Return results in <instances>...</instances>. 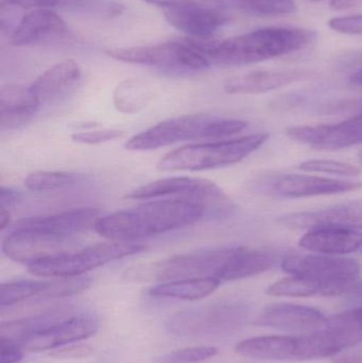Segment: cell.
I'll return each instance as SVG.
<instances>
[{
  "mask_svg": "<svg viewBox=\"0 0 362 363\" xmlns=\"http://www.w3.org/2000/svg\"><path fill=\"white\" fill-rule=\"evenodd\" d=\"M205 218L200 205L182 199L152 201L99 217L96 232L110 241H135L191 225Z\"/></svg>",
  "mask_w": 362,
  "mask_h": 363,
  "instance_id": "cell-1",
  "label": "cell"
},
{
  "mask_svg": "<svg viewBox=\"0 0 362 363\" xmlns=\"http://www.w3.org/2000/svg\"><path fill=\"white\" fill-rule=\"evenodd\" d=\"M312 30L297 27L261 28L219 43L191 38L210 63L219 66H244L303 50L316 40Z\"/></svg>",
  "mask_w": 362,
  "mask_h": 363,
  "instance_id": "cell-2",
  "label": "cell"
},
{
  "mask_svg": "<svg viewBox=\"0 0 362 363\" xmlns=\"http://www.w3.org/2000/svg\"><path fill=\"white\" fill-rule=\"evenodd\" d=\"M248 128L242 119L223 118L212 115H183L162 121L130 138L125 149L149 151L186 140H223Z\"/></svg>",
  "mask_w": 362,
  "mask_h": 363,
  "instance_id": "cell-3",
  "label": "cell"
},
{
  "mask_svg": "<svg viewBox=\"0 0 362 363\" xmlns=\"http://www.w3.org/2000/svg\"><path fill=\"white\" fill-rule=\"evenodd\" d=\"M268 140V133H254L234 140L182 147L166 155L157 168L161 172H203L227 167L244 161Z\"/></svg>",
  "mask_w": 362,
  "mask_h": 363,
  "instance_id": "cell-4",
  "label": "cell"
},
{
  "mask_svg": "<svg viewBox=\"0 0 362 363\" xmlns=\"http://www.w3.org/2000/svg\"><path fill=\"white\" fill-rule=\"evenodd\" d=\"M231 252L232 247H218L179 254L159 262L132 267L123 272V277L131 283H166L202 277H212L220 281Z\"/></svg>",
  "mask_w": 362,
  "mask_h": 363,
  "instance_id": "cell-5",
  "label": "cell"
},
{
  "mask_svg": "<svg viewBox=\"0 0 362 363\" xmlns=\"http://www.w3.org/2000/svg\"><path fill=\"white\" fill-rule=\"evenodd\" d=\"M182 199L200 205L208 219H225L236 211L231 196L216 184L191 177H171L151 182L125 194L133 200L147 199Z\"/></svg>",
  "mask_w": 362,
  "mask_h": 363,
  "instance_id": "cell-6",
  "label": "cell"
},
{
  "mask_svg": "<svg viewBox=\"0 0 362 363\" xmlns=\"http://www.w3.org/2000/svg\"><path fill=\"white\" fill-rule=\"evenodd\" d=\"M248 307L239 301H220L193 307L168 318L165 328L181 338H214L232 334L246 323Z\"/></svg>",
  "mask_w": 362,
  "mask_h": 363,
  "instance_id": "cell-7",
  "label": "cell"
},
{
  "mask_svg": "<svg viewBox=\"0 0 362 363\" xmlns=\"http://www.w3.org/2000/svg\"><path fill=\"white\" fill-rule=\"evenodd\" d=\"M282 270L293 277L319 284L322 296H344L361 273V266L353 258L324 254H289L282 259Z\"/></svg>",
  "mask_w": 362,
  "mask_h": 363,
  "instance_id": "cell-8",
  "label": "cell"
},
{
  "mask_svg": "<svg viewBox=\"0 0 362 363\" xmlns=\"http://www.w3.org/2000/svg\"><path fill=\"white\" fill-rule=\"evenodd\" d=\"M146 247L140 243L110 242L97 243L82 250H74L68 253L36 262L28 266L31 274L40 277H82L84 273L115 260L135 255L144 251Z\"/></svg>",
  "mask_w": 362,
  "mask_h": 363,
  "instance_id": "cell-9",
  "label": "cell"
},
{
  "mask_svg": "<svg viewBox=\"0 0 362 363\" xmlns=\"http://www.w3.org/2000/svg\"><path fill=\"white\" fill-rule=\"evenodd\" d=\"M108 55L125 63L149 66L176 74L202 72L210 65L208 57L196 48L191 38L149 46L112 49Z\"/></svg>",
  "mask_w": 362,
  "mask_h": 363,
  "instance_id": "cell-10",
  "label": "cell"
},
{
  "mask_svg": "<svg viewBox=\"0 0 362 363\" xmlns=\"http://www.w3.org/2000/svg\"><path fill=\"white\" fill-rule=\"evenodd\" d=\"M361 187V182L295 174H263L250 183V189L255 194L282 199L331 196L355 191Z\"/></svg>",
  "mask_w": 362,
  "mask_h": 363,
  "instance_id": "cell-11",
  "label": "cell"
},
{
  "mask_svg": "<svg viewBox=\"0 0 362 363\" xmlns=\"http://www.w3.org/2000/svg\"><path fill=\"white\" fill-rule=\"evenodd\" d=\"M72 237L55 236L34 230H11L2 252L13 262L27 266L74 251Z\"/></svg>",
  "mask_w": 362,
  "mask_h": 363,
  "instance_id": "cell-12",
  "label": "cell"
},
{
  "mask_svg": "<svg viewBox=\"0 0 362 363\" xmlns=\"http://www.w3.org/2000/svg\"><path fill=\"white\" fill-rule=\"evenodd\" d=\"M293 142L319 151H336L362 144V114L332 125H295L286 129Z\"/></svg>",
  "mask_w": 362,
  "mask_h": 363,
  "instance_id": "cell-13",
  "label": "cell"
},
{
  "mask_svg": "<svg viewBox=\"0 0 362 363\" xmlns=\"http://www.w3.org/2000/svg\"><path fill=\"white\" fill-rule=\"evenodd\" d=\"M276 221L290 230H310L323 228L362 230V199L324 208L288 213L281 216Z\"/></svg>",
  "mask_w": 362,
  "mask_h": 363,
  "instance_id": "cell-14",
  "label": "cell"
},
{
  "mask_svg": "<svg viewBox=\"0 0 362 363\" xmlns=\"http://www.w3.org/2000/svg\"><path fill=\"white\" fill-rule=\"evenodd\" d=\"M99 320L91 315H70L31 335L21 343L23 351L31 353L52 351L94 336Z\"/></svg>",
  "mask_w": 362,
  "mask_h": 363,
  "instance_id": "cell-15",
  "label": "cell"
},
{
  "mask_svg": "<svg viewBox=\"0 0 362 363\" xmlns=\"http://www.w3.org/2000/svg\"><path fill=\"white\" fill-rule=\"evenodd\" d=\"M327 319L320 311L304 305L276 303L266 306L254 323L298 335L312 334L327 326Z\"/></svg>",
  "mask_w": 362,
  "mask_h": 363,
  "instance_id": "cell-16",
  "label": "cell"
},
{
  "mask_svg": "<svg viewBox=\"0 0 362 363\" xmlns=\"http://www.w3.org/2000/svg\"><path fill=\"white\" fill-rule=\"evenodd\" d=\"M65 21L53 10L33 9L21 17L10 36L14 46H33L57 42L67 35Z\"/></svg>",
  "mask_w": 362,
  "mask_h": 363,
  "instance_id": "cell-17",
  "label": "cell"
},
{
  "mask_svg": "<svg viewBox=\"0 0 362 363\" xmlns=\"http://www.w3.org/2000/svg\"><path fill=\"white\" fill-rule=\"evenodd\" d=\"M316 74L307 69L253 70L227 79L223 83V91L231 95L269 93L293 83L310 80Z\"/></svg>",
  "mask_w": 362,
  "mask_h": 363,
  "instance_id": "cell-18",
  "label": "cell"
},
{
  "mask_svg": "<svg viewBox=\"0 0 362 363\" xmlns=\"http://www.w3.org/2000/svg\"><path fill=\"white\" fill-rule=\"evenodd\" d=\"M99 219L96 208H77L55 215L38 216L19 220L11 230H34L55 236L72 237L77 233L94 228Z\"/></svg>",
  "mask_w": 362,
  "mask_h": 363,
  "instance_id": "cell-19",
  "label": "cell"
},
{
  "mask_svg": "<svg viewBox=\"0 0 362 363\" xmlns=\"http://www.w3.org/2000/svg\"><path fill=\"white\" fill-rule=\"evenodd\" d=\"M238 355L269 362H304L302 335L297 336H261L237 343Z\"/></svg>",
  "mask_w": 362,
  "mask_h": 363,
  "instance_id": "cell-20",
  "label": "cell"
},
{
  "mask_svg": "<svg viewBox=\"0 0 362 363\" xmlns=\"http://www.w3.org/2000/svg\"><path fill=\"white\" fill-rule=\"evenodd\" d=\"M164 16L169 25L193 40L213 38L227 21L222 11L199 6L166 9L164 10Z\"/></svg>",
  "mask_w": 362,
  "mask_h": 363,
  "instance_id": "cell-21",
  "label": "cell"
},
{
  "mask_svg": "<svg viewBox=\"0 0 362 363\" xmlns=\"http://www.w3.org/2000/svg\"><path fill=\"white\" fill-rule=\"evenodd\" d=\"M40 104L31 86L6 85L0 89V128L15 130L32 121Z\"/></svg>",
  "mask_w": 362,
  "mask_h": 363,
  "instance_id": "cell-22",
  "label": "cell"
},
{
  "mask_svg": "<svg viewBox=\"0 0 362 363\" xmlns=\"http://www.w3.org/2000/svg\"><path fill=\"white\" fill-rule=\"evenodd\" d=\"M1 6L23 9H49L99 19H112L125 12L117 0H1Z\"/></svg>",
  "mask_w": 362,
  "mask_h": 363,
  "instance_id": "cell-23",
  "label": "cell"
},
{
  "mask_svg": "<svg viewBox=\"0 0 362 363\" xmlns=\"http://www.w3.org/2000/svg\"><path fill=\"white\" fill-rule=\"evenodd\" d=\"M81 78L80 65L74 60H65L40 74L30 86L42 106L66 97L76 89Z\"/></svg>",
  "mask_w": 362,
  "mask_h": 363,
  "instance_id": "cell-24",
  "label": "cell"
},
{
  "mask_svg": "<svg viewBox=\"0 0 362 363\" xmlns=\"http://www.w3.org/2000/svg\"><path fill=\"white\" fill-rule=\"evenodd\" d=\"M300 247L324 255H346L362 247V234L344 228H323L307 230L299 240Z\"/></svg>",
  "mask_w": 362,
  "mask_h": 363,
  "instance_id": "cell-25",
  "label": "cell"
},
{
  "mask_svg": "<svg viewBox=\"0 0 362 363\" xmlns=\"http://www.w3.org/2000/svg\"><path fill=\"white\" fill-rule=\"evenodd\" d=\"M220 281L212 277L180 279L166 281L149 289V296L157 298H176L183 301H198L214 294Z\"/></svg>",
  "mask_w": 362,
  "mask_h": 363,
  "instance_id": "cell-26",
  "label": "cell"
},
{
  "mask_svg": "<svg viewBox=\"0 0 362 363\" xmlns=\"http://www.w3.org/2000/svg\"><path fill=\"white\" fill-rule=\"evenodd\" d=\"M152 87L146 81L130 79L117 85L113 95L115 108L127 114H135L152 98Z\"/></svg>",
  "mask_w": 362,
  "mask_h": 363,
  "instance_id": "cell-27",
  "label": "cell"
},
{
  "mask_svg": "<svg viewBox=\"0 0 362 363\" xmlns=\"http://www.w3.org/2000/svg\"><path fill=\"white\" fill-rule=\"evenodd\" d=\"M84 179L78 172H35L26 177L25 186L32 191H50L72 187L82 183Z\"/></svg>",
  "mask_w": 362,
  "mask_h": 363,
  "instance_id": "cell-28",
  "label": "cell"
},
{
  "mask_svg": "<svg viewBox=\"0 0 362 363\" xmlns=\"http://www.w3.org/2000/svg\"><path fill=\"white\" fill-rule=\"evenodd\" d=\"M47 281H15L0 286V307L1 309L14 306L29 298H40L46 288Z\"/></svg>",
  "mask_w": 362,
  "mask_h": 363,
  "instance_id": "cell-29",
  "label": "cell"
},
{
  "mask_svg": "<svg viewBox=\"0 0 362 363\" xmlns=\"http://www.w3.org/2000/svg\"><path fill=\"white\" fill-rule=\"evenodd\" d=\"M271 296H286V298H308L323 294V288L319 284L308 281L303 277H293L280 279L271 284L266 290Z\"/></svg>",
  "mask_w": 362,
  "mask_h": 363,
  "instance_id": "cell-30",
  "label": "cell"
},
{
  "mask_svg": "<svg viewBox=\"0 0 362 363\" xmlns=\"http://www.w3.org/2000/svg\"><path fill=\"white\" fill-rule=\"evenodd\" d=\"M239 10L259 16H283L295 14L298 4L295 0H233Z\"/></svg>",
  "mask_w": 362,
  "mask_h": 363,
  "instance_id": "cell-31",
  "label": "cell"
},
{
  "mask_svg": "<svg viewBox=\"0 0 362 363\" xmlns=\"http://www.w3.org/2000/svg\"><path fill=\"white\" fill-rule=\"evenodd\" d=\"M91 284H93L91 279L85 277H61V279H51V281H47L46 288L38 300H55V298L76 296V294L89 289Z\"/></svg>",
  "mask_w": 362,
  "mask_h": 363,
  "instance_id": "cell-32",
  "label": "cell"
},
{
  "mask_svg": "<svg viewBox=\"0 0 362 363\" xmlns=\"http://www.w3.org/2000/svg\"><path fill=\"white\" fill-rule=\"evenodd\" d=\"M300 170L308 172H323L334 176L348 177L354 178L361 174V169L352 164L346 162L334 161V160L315 159L302 162L298 166Z\"/></svg>",
  "mask_w": 362,
  "mask_h": 363,
  "instance_id": "cell-33",
  "label": "cell"
},
{
  "mask_svg": "<svg viewBox=\"0 0 362 363\" xmlns=\"http://www.w3.org/2000/svg\"><path fill=\"white\" fill-rule=\"evenodd\" d=\"M218 353L216 347H186L170 352L169 354L157 358L155 363H197L210 359Z\"/></svg>",
  "mask_w": 362,
  "mask_h": 363,
  "instance_id": "cell-34",
  "label": "cell"
},
{
  "mask_svg": "<svg viewBox=\"0 0 362 363\" xmlns=\"http://www.w3.org/2000/svg\"><path fill=\"white\" fill-rule=\"evenodd\" d=\"M123 135V131L118 129L82 130L72 134L74 142L83 145H99L118 140Z\"/></svg>",
  "mask_w": 362,
  "mask_h": 363,
  "instance_id": "cell-35",
  "label": "cell"
},
{
  "mask_svg": "<svg viewBox=\"0 0 362 363\" xmlns=\"http://www.w3.org/2000/svg\"><path fill=\"white\" fill-rule=\"evenodd\" d=\"M144 1L154 4V6H162V8H164V10H166V9L199 6V8L222 11L223 8H225L223 0H144Z\"/></svg>",
  "mask_w": 362,
  "mask_h": 363,
  "instance_id": "cell-36",
  "label": "cell"
},
{
  "mask_svg": "<svg viewBox=\"0 0 362 363\" xmlns=\"http://www.w3.org/2000/svg\"><path fill=\"white\" fill-rule=\"evenodd\" d=\"M319 112L325 115H358L362 114V98L339 100L323 104Z\"/></svg>",
  "mask_w": 362,
  "mask_h": 363,
  "instance_id": "cell-37",
  "label": "cell"
},
{
  "mask_svg": "<svg viewBox=\"0 0 362 363\" xmlns=\"http://www.w3.org/2000/svg\"><path fill=\"white\" fill-rule=\"evenodd\" d=\"M329 27L333 31L349 35H361L362 14L334 17L329 21Z\"/></svg>",
  "mask_w": 362,
  "mask_h": 363,
  "instance_id": "cell-38",
  "label": "cell"
},
{
  "mask_svg": "<svg viewBox=\"0 0 362 363\" xmlns=\"http://www.w3.org/2000/svg\"><path fill=\"white\" fill-rule=\"evenodd\" d=\"M94 349L89 345H72L52 350L49 356L57 359H83L93 355Z\"/></svg>",
  "mask_w": 362,
  "mask_h": 363,
  "instance_id": "cell-39",
  "label": "cell"
},
{
  "mask_svg": "<svg viewBox=\"0 0 362 363\" xmlns=\"http://www.w3.org/2000/svg\"><path fill=\"white\" fill-rule=\"evenodd\" d=\"M23 358V350L18 343L0 338V363H18Z\"/></svg>",
  "mask_w": 362,
  "mask_h": 363,
  "instance_id": "cell-40",
  "label": "cell"
},
{
  "mask_svg": "<svg viewBox=\"0 0 362 363\" xmlns=\"http://www.w3.org/2000/svg\"><path fill=\"white\" fill-rule=\"evenodd\" d=\"M21 200V194L18 190L4 186L0 188V208L9 209L18 204Z\"/></svg>",
  "mask_w": 362,
  "mask_h": 363,
  "instance_id": "cell-41",
  "label": "cell"
},
{
  "mask_svg": "<svg viewBox=\"0 0 362 363\" xmlns=\"http://www.w3.org/2000/svg\"><path fill=\"white\" fill-rule=\"evenodd\" d=\"M344 296H346V302L353 308L362 307V281H357L353 287L344 294Z\"/></svg>",
  "mask_w": 362,
  "mask_h": 363,
  "instance_id": "cell-42",
  "label": "cell"
},
{
  "mask_svg": "<svg viewBox=\"0 0 362 363\" xmlns=\"http://www.w3.org/2000/svg\"><path fill=\"white\" fill-rule=\"evenodd\" d=\"M331 8L336 11H348L358 8L362 0H332Z\"/></svg>",
  "mask_w": 362,
  "mask_h": 363,
  "instance_id": "cell-43",
  "label": "cell"
},
{
  "mask_svg": "<svg viewBox=\"0 0 362 363\" xmlns=\"http://www.w3.org/2000/svg\"><path fill=\"white\" fill-rule=\"evenodd\" d=\"M335 363H362V355L352 354V355H344L341 357L335 358Z\"/></svg>",
  "mask_w": 362,
  "mask_h": 363,
  "instance_id": "cell-44",
  "label": "cell"
},
{
  "mask_svg": "<svg viewBox=\"0 0 362 363\" xmlns=\"http://www.w3.org/2000/svg\"><path fill=\"white\" fill-rule=\"evenodd\" d=\"M11 223L10 211L6 208H1L0 211V230H4Z\"/></svg>",
  "mask_w": 362,
  "mask_h": 363,
  "instance_id": "cell-45",
  "label": "cell"
},
{
  "mask_svg": "<svg viewBox=\"0 0 362 363\" xmlns=\"http://www.w3.org/2000/svg\"><path fill=\"white\" fill-rule=\"evenodd\" d=\"M349 80H350V82L352 83V84L362 86V68L355 70V72L351 74Z\"/></svg>",
  "mask_w": 362,
  "mask_h": 363,
  "instance_id": "cell-46",
  "label": "cell"
},
{
  "mask_svg": "<svg viewBox=\"0 0 362 363\" xmlns=\"http://www.w3.org/2000/svg\"><path fill=\"white\" fill-rule=\"evenodd\" d=\"M358 162H359V164H361V165L362 166V149L361 150V152H359V155H358Z\"/></svg>",
  "mask_w": 362,
  "mask_h": 363,
  "instance_id": "cell-47",
  "label": "cell"
},
{
  "mask_svg": "<svg viewBox=\"0 0 362 363\" xmlns=\"http://www.w3.org/2000/svg\"><path fill=\"white\" fill-rule=\"evenodd\" d=\"M310 2H315V4H319V2L327 1V0H310ZM332 1V0H331Z\"/></svg>",
  "mask_w": 362,
  "mask_h": 363,
  "instance_id": "cell-48",
  "label": "cell"
}]
</instances>
